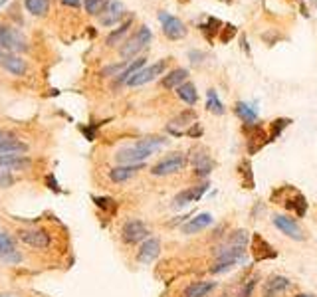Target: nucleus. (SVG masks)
<instances>
[{
	"instance_id": "nucleus-42",
	"label": "nucleus",
	"mask_w": 317,
	"mask_h": 297,
	"mask_svg": "<svg viewBox=\"0 0 317 297\" xmlns=\"http://www.w3.org/2000/svg\"><path fill=\"white\" fill-rule=\"evenodd\" d=\"M46 182L50 184V188H52L54 193H60V186H58V182H56V178L52 177V175H50V177L46 178Z\"/></svg>"
},
{
	"instance_id": "nucleus-28",
	"label": "nucleus",
	"mask_w": 317,
	"mask_h": 297,
	"mask_svg": "<svg viewBox=\"0 0 317 297\" xmlns=\"http://www.w3.org/2000/svg\"><path fill=\"white\" fill-rule=\"evenodd\" d=\"M24 6L32 16H46L50 10V0H24Z\"/></svg>"
},
{
	"instance_id": "nucleus-16",
	"label": "nucleus",
	"mask_w": 317,
	"mask_h": 297,
	"mask_svg": "<svg viewBox=\"0 0 317 297\" xmlns=\"http://www.w3.org/2000/svg\"><path fill=\"white\" fill-rule=\"evenodd\" d=\"M210 224H212V214L210 212H200V214H197L195 218H191L188 222L182 226V234L193 236V234H198V232L206 230Z\"/></svg>"
},
{
	"instance_id": "nucleus-1",
	"label": "nucleus",
	"mask_w": 317,
	"mask_h": 297,
	"mask_svg": "<svg viewBox=\"0 0 317 297\" xmlns=\"http://www.w3.org/2000/svg\"><path fill=\"white\" fill-rule=\"evenodd\" d=\"M248 232L246 230H234L228 240L216 250V266L210 267L212 273H222L230 269L232 266H236L244 256L246 244H248Z\"/></svg>"
},
{
	"instance_id": "nucleus-47",
	"label": "nucleus",
	"mask_w": 317,
	"mask_h": 297,
	"mask_svg": "<svg viewBox=\"0 0 317 297\" xmlns=\"http://www.w3.org/2000/svg\"><path fill=\"white\" fill-rule=\"evenodd\" d=\"M220 297H226V295H220Z\"/></svg>"
},
{
	"instance_id": "nucleus-22",
	"label": "nucleus",
	"mask_w": 317,
	"mask_h": 297,
	"mask_svg": "<svg viewBox=\"0 0 317 297\" xmlns=\"http://www.w3.org/2000/svg\"><path fill=\"white\" fill-rule=\"evenodd\" d=\"M186 77H188V70L179 68V70H173L171 74L163 75L161 86H163L165 89H177V88H181L182 83L186 81Z\"/></svg>"
},
{
	"instance_id": "nucleus-15",
	"label": "nucleus",
	"mask_w": 317,
	"mask_h": 297,
	"mask_svg": "<svg viewBox=\"0 0 317 297\" xmlns=\"http://www.w3.org/2000/svg\"><path fill=\"white\" fill-rule=\"evenodd\" d=\"M0 63H2L4 70H8L12 75H24L28 72V63L20 58V56L10 54V52H8V54L0 52Z\"/></svg>"
},
{
	"instance_id": "nucleus-3",
	"label": "nucleus",
	"mask_w": 317,
	"mask_h": 297,
	"mask_svg": "<svg viewBox=\"0 0 317 297\" xmlns=\"http://www.w3.org/2000/svg\"><path fill=\"white\" fill-rule=\"evenodd\" d=\"M184 166H186V155L184 153H171L153 166L151 175L153 177H171V175L181 173Z\"/></svg>"
},
{
	"instance_id": "nucleus-45",
	"label": "nucleus",
	"mask_w": 317,
	"mask_h": 297,
	"mask_svg": "<svg viewBox=\"0 0 317 297\" xmlns=\"http://www.w3.org/2000/svg\"><path fill=\"white\" fill-rule=\"evenodd\" d=\"M6 2H8V0H0V8H2V6L6 4Z\"/></svg>"
},
{
	"instance_id": "nucleus-6",
	"label": "nucleus",
	"mask_w": 317,
	"mask_h": 297,
	"mask_svg": "<svg viewBox=\"0 0 317 297\" xmlns=\"http://www.w3.org/2000/svg\"><path fill=\"white\" fill-rule=\"evenodd\" d=\"M0 38L4 42V50H8V52H24V50H28L26 38L14 28H8V26L0 24Z\"/></svg>"
},
{
	"instance_id": "nucleus-27",
	"label": "nucleus",
	"mask_w": 317,
	"mask_h": 297,
	"mask_svg": "<svg viewBox=\"0 0 317 297\" xmlns=\"http://www.w3.org/2000/svg\"><path fill=\"white\" fill-rule=\"evenodd\" d=\"M145 61H147L145 58H137V59H133V61H129V66L121 72V75L117 77V81H125V83H127V81H129V79H131V77H133L139 70H143V68H145Z\"/></svg>"
},
{
	"instance_id": "nucleus-31",
	"label": "nucleus",
	"mask_w": 317,
	"mask_h": 297,
	"mask_svg": "<svg viewBox=\"0 0 317 297\" xmlns=\"http://www.w3.org/2000/svg\"><path fill=\"white\" fill-rule=\"evenodd\" d=\"M131 22H133V16L131 18H127V22H123L119 28L115 30V32H111L109 36H107V46H115L121 42V38L129 32V28H131Z\"/></svg>"
},
{
	"instance_id": "nucleus-2",
	"label": "nucleus",
	"mask_w": 317,
	"mask_h": 297,
	"mask_svg": "<svg viewBox=\"0 0 317 297\" xmlns=\"http://www.w3.org/2000/svg\"><path fill=\"white\" fill-rule=\"evenodd\" d=\"M151 36H153L151 30L147 28V26H141L125 44L121 46V50H119L121 58L125 59V61H131L133 56H137L141 50L147 48V44L151 42Z\"/></svg>"
},
{
	"instance_id": "nucleus-4",
	"label": "nucleus",
	"mask_w": 317,
	"mask_h": 297,
	"mask_svg": "<svg viewBox=\"0 0 317 297\" xmlns=\"http://www.w3.org/2000/svg\"><path fill=\"white\" fill-rule=\"evenodd\" d=\"M165 70H166V59H161V61H157V63H151V66L139 70V72L127 81V86H129V88L145 86V83H149V81H153V79H157L159 75H163Z\"/></svg>"
},
{
	"instance_id": "nucleus-44",
	"label": "nucleus",
	"mask_w": 317,
	"mask_h": 297,
	"mask_svg": "<svg viewBox=\"0 0 317 297\" xmlns=\"http://www.w3.org/2000/svg\"><path fill=\"white\" fill-rule=\"evenodd\" d=\"M295 297H313V295H309V293H300V295H295Z\"/></svg>"
},
{
	"instance_id": "nucleus-29",
	"label": "nucleus",
	"mask_w": 317,
	"mask_h": 297,
	"mask_svg": "<svg viewBox=\"0 0 317 297\" xmlns=\"http://www.w3.org/2000/svg\"><path fill=\"white\" fill-rule=\"evenodd\" d=\"M206 109H208L210 113H214V115H222V113H224V105L220 101L216 89H208V91H206Z\"/></svg>"
},
{
	"instance_id": "nucleus-41",
	"label": "nucleus",
	"mask_w": 317,
	"mask_h": 297,
	"mask_svg": "<svg viewBox=\"0 0 317 297\" xmlns=\"http://www.w3.org/2000/svg\"><path fill=\"white\" fill-rule=\"evenodd\" d=\"M95 200V204L99 208H111L113 204H107V202H111V198H93Z\"/></svg>"
},
{
	"instance_id": "nucleus-21",
	"label": "nucleus",
	"mask_w": 317,
	"mask_h": 297,
	"mask_svg": "<svg viewBox=\"0 0 317 297\" xmlns=\"http://www.w3.org/2000/svg\"><path fill=\"white\" fill-rule=\"evenodd\" d=\"M214 289H216L214 282H193L191 285L184 287L182 297H206L210 295Z\"/></svg>"
},
{
	"instance_id": "nucleus-5",
	"label": "nucleus",
	"mask_w": 317,
	"mask_h": 297,
	"mask_svg": "<svg viewBox=\"0 0 317 297\" xmlns=\"http://www.w3.org/2000/svg\"><path fill=\"white\" fill-rule=\"evenodd\" d=\"M121 238L125 244H137V242H145L149 238V228L147 224L141 220H129L123 224L121 228Z\"/></svg>"
},
{
	"instance_id": "nucleus-14",
	"label": "nucleus",
	"mask_w": 317,
	"mask_h": 297,
	"mask_svg": "<svg viewBox=\"0 0 317 297\" xmlns=\"http://www.w3.org/2000/svg\"><path fill=\"white\" fill-rule=\"evenodd\" d=\"M289 278L286 275H272L268 282L264 283V287H262V297H278L282 295V293H286L287 289H289Z\"/></svg>"
},
{
	"instance_id": "nucleus-12",
	"label": "nucleus",
	"mask_w": 317,
	"mask_h": 297,
	"mask_svg": "<svg viewBox=\"0 0 317 297\" xmlns=\"http://www.w3.org/2000/svg\"><path fill=\"white\" fill-rule=\"evenodd\" d=\"M20 240L30 246V248H38V250H46L50 246V234L46 230H20Z\"/></svg>"
},
{
	"instance_id": "nucleus-37",
	"label": "nucleus",
	"mask_w": 317,
	"mask_h": 297,
	"mask_svg": "<svg viewBox=\"0 0 317 297\" xmlns=\"http://www.w3.org/2000/svg\"><path fill=\"white\" fill-rule=\"evenodd\" d=\"M12 182H14V178L10 175V171L0 166V188H8V186H12Z\"/></svg>"
},
{
	"instance_id": "nucleus-19",
	"label": "nucleus",
	"mask_w": 317,
	"mask_h": 297,
	"mask_svg": "<svg viewBox=\"0 0 317 297\" xmlns=\"http://www.w3.org/2000/svg\"><path fill=\"white\" fill-rule=\"evenodd\" d=\"M141 168H143V164H119V166H113V168L109 171V178H111L113 182L121 184V182L131 180Z\"/></svg>"
},
{
	"instance_id": "nucleus-33",
	"label": "nucleus",
	"mask_w": 317,
	"mask_h": 297,
	"mask_svg": "<svg viewBox=\"0 0 317 297\" xmlns=\"http://www.w3.org/2000/svg\"><path fill=\"white\" fill-rule=\"evenodd\" d=\"M107 4H109V0H86V10L91 16H101Z\"/></svg>"
},
{
	"instance_id": "nucleus-17",
	"label": "nucleus",
	"mask_w": 317,
	"mask_h": 297,
	"mask_svg": "<svg viewBox=\"0 0 317 297\" xmlns=\"http://www.w3.org/2000/svg\"><path fill=\"white\" fill-rule=\"evenodd\" d=\"M123 16H125V6L121 4L119 0H109V4H107V8L103 10V14L99 16V22L103 26H113L115 22H119Z\"/></svg>"
},
{
	"instance_id": "nucleus-23",
	"label": "nucleus",
	"mask_w": 317,
	"mask_h": 297,
	"mask_svg": "<svg viewBox=\"0 0 317 297\" xmlns=\"http://www.w3.org/2000/svg\"><path fill=\"white\" fill-rule=\"evenodd\" d=\"M286 208L287 210H291V212H295V216H305V212H307V200H305V196L302 193H293L291 198H287L286 200Z\"/></svg>"
},
{
	"instance_id": "nucleus-7",
	"label": "nucleus",
	"mask_w": 317,
	"mask_h": 297,
	"mask_svg": "<svg viewBox=\"0 0 317 297\" xmlns=\"http://www.w3.org/2000/svg\"><path fill=\"white\" fill-rule=\"evenodd\" d=\"M159 20L163 24V32L168 40H181L186 36V26L184 22L175 18V16L166 14V12H159Z\"/></svg>"
},
{
	"instance_id": "nucleus-10",
	"label": "nucleus",
	"mask_w": 317,
	"mask_h": 297,
	"mask_svg": "<svg viewBox=\"0 0 317 297\" xmlns=\"http://www.w3.org/2000/svg\"><path fill=\"white\" fill-rule=\"evenodd\" d=\"M191 163H193V168H195V175L200 178L208 177L214 168V161L208 155L206 148H197L193 151V157H191Z\"/></svg>"
},
{
	"instance_id": "nucleus-38",
	"label": "nucleus",
	"mask_w": 317,
	"mask_h": 297,
	"mask_svg": "<svg viewBox=\"0 0 317 297\" xmlns=\"http://www.w3.org/2000/svg\"><path fill=\"white\" fill-rule=\"evenodd\" d=\"M195 119H197L195 111H186V113L179 115L173 123H175V125H191V123H195Z\"/></svg>"
},
{
	"instance_id": "nucleus-32",
	"label": "nucleus",
	"mask_w": 317,
	"mask_h": 297,
	"mask_svg": "<svg viewBox=\"0 0 317 297\" xmlns=\"http://www.w3.org/2000/svg\"><path fill=\"white\" fill-rule=\"evenodd\" d=\"M200 28V32L206 36V40H212L214 38V34L218 32V30H222V22L220 20H216V18H208L204 24H200L198 26Z\"/></svg>"
},
{
	"instance_id": "nucleus-20",
	"label": "nucleus",
	"mask_w": 317,
	"mask_h": 297,
	"mask_svg": "<svg viewBox=\"0 0 317 297\" xmlns=\"http://www.w3.org/2000/svg\"><path fill=\"white\" fill-rule=\"evenodd\" d=\"M252 248H254V260L256 262H264V260H273L276 256H278V252L273 250L272 246L264 240V238L260 236V234H256L254 236V240H252Z\"/></svg>"
},
{
	"instance_id": "nucleus-40",
	"label": "nucleus",
	"mask_w": 317,
	"mask_h": 297,
	"mask_svg": "<svg viewBox=\"0 0 317 297\" xmlns=\"http://www.w3.org/2000/svg\"><path fill=\"white\" fill-rule=\"evenodd\" d=\"M188 58H191L193 63H200L202 58H204V54H202V52H198V50H191V52H188Z\"/></svg>"
},
{
	"instance_id": "nucleus-35",
	"label": "nucleus",
	"mask_w": 317,
	"mask_h": 297,
	"mask_svg": "<svg viewBox=\"0 0 317 297\" xmlns=\"http://www.w3.org/2000/svg\"><path fill=\"white\" fill-rule=\"evenodd\" d=\"M289 123H291V119H284V117H282V119H276V121L272 123V131H270V141H276V139H278V137L282 135V131H284L287 125H289Z\"/></svg>"
},
{
	"instance_id": "nucleus-36",
	"label": "nucleus",
	"mask_w": 317,
	"mask_h": 297,
	"mask_svg": "<svg viewBox=\"0 0 317 297\" xmlns=\"http://www.w3.org/2000/svg\"><path fill=\"white\" fill-rule=\"evenodd\" d=\"M256 282H258V278H250V280L240 287V291H238V295L236 297H252L254 287H256Z\"/></svg>"
},
{
	"instance_id": "nucleus-43",
	"label": "nucleus",
	"mask_w": 317,
	"mask_h": 297,
	"mask_svg": "<svg viewBox=\"0 0 317 297\" xmlns=\"http://www.w3.org/2000/svg\"><path fill=\"white\" fill-rule=\"evenodd\" d=\"M64 6H70V8H79L81 6V0H60Z\"/></svg>"
},
{
	"instance_id": "nucleus-24",
	"label": "nucleus",
	"mask_w": 317,
	"mask_h": 297,
	"mask_svg": "<svg viewBox=\"0 0 317 297\" xmlns=\"http://www.w3.org/2000/svg\"><path fill=\"white\" fill-rule=\"evenodd\" d=\"M30 164V159H26V157H4V159H0V166H4L6 171H24Z\"/></svg>"
},
{
	"instance_id": "nucleus-8",
	"label": "nucleus",
	"mask_w": 317,
	"mask_h": 297,
	"mask_svg": "<svg viewBox=\"0 0 317 297\" xmlns=\"http://www.w3.org/2000/svg\"><path fill=\"white\" fill-rule=\"evenodd\" d=\"M151 155H153L151 151L133 145V147H127V148H121V151H117L115 161H117L119 164H143V161H145V159H149Z\"/></svg>"
},
{
	"instance_id": "nucleus-25",
	"label": "nucleus",
	"mask_w": 317,
	"mask_h": 297,
	"mask_svg": "<svg viewBox=\"0 0 317 297\" xmlns=\"http://www.w3.org/2000/svg\"><path fill=\"white\" fill-rule=\"evenodd\" d=\"M236 115L246 123V125H254L256 123V119H258V113H256V109L254 107H250L248 103H242V101H238L236 103Z\"/></svg>"
},
{
	"instance_id": "nucleus-46",
	"label": "nucleus",
	"mask_w": 317,
	"mask_h": 297,
	"mask_svg": "<svg viewBox=\"0 0 317 297\" xmlns=\"http://www.w3.org/2000/svg\"><path fill=\"white\" fill-rule=\"evenodd\" d=\"M2 137H4V133H2V131H0V139H2Z\"/></svg>"
},
{
	"instance_id": "nucleus-9",
	"label": "nucleus",
	"mask_w": 317,
	"mask_h": 297,
	"mask_svg": "<svg viewBox=\"0 0 317 297\" xmlns=\"http://www.w3.org/2000/svg\"><path fill=\"white\" fill-rule=\"evenodd\" d=\"M272 222L273 226L282 232V234H286V236H289L291 240H298V242H302L303 238V230L300 228V224L295 222L293 218H289V216H282V214H276V216H272Z\"/></svg>"
},
{
	"instance_id": "nucleus-26",
	"label": "nucleus",
	"mask_w": 317,
	"mask_h": 297,
	"mask_svg": "<svg viewBox=\"0 0 317 297\" xmlns=\"http://www.w3.org/2000/svg\"><path fill=\"white\" fill-rule=\"evenodd\" d=\"M166 141L165 137H155V135H151V137H143V139H139L135 145L141 148H147V151H151V153H155V151H159L161 147H165Z\"/></svg>"
},
{
	"instance_id": "nucleus-13",
	"label": "nucleus",
	"mask_w": 317,
	"mask_h": 297,
	"mask_svg": "<svg viewBox=\"0 0 317 297\" xmlns=\"http://www.w3.org/2000/svg\"><path fill=\"white\" fill-rule=\"evenodd\" d=\"M159 253H161V240L159 238H147L137 252V260L141 264H151L159 258Z\"/></svg>"
},
{
	"instance_id": "nucleus-39",
	"label": "nucleus",
	"mask_w": 317,
	"mask_h": 297,
	"mask_svg": "<svg viewBox=\"0 0 317 297\" xmlns=\"http://www.w3.org/2000/svg\"><path fill=\"white\" fill-rule=\"evenodd\" d=\"M234 34H236V28H234L232 24H226V26H222V30H220V40H222L224 44H228V42L234 38Z\"/></svg>"
},
{
	"instance_id": "nucleus-30",
	"label": "nucleus",
	"mask_w": 317,
	"mask_h": 297,
	"mask_svg": "<svg viewBox=\"0 0 317 297\" xmlns=\"http://www.w3.org/2000/svg\"><path fill=\"white\" fill-rule=\"evenodd\" d=\"M179 91V97H181L184 103H188V105H195L197 103V99H198V95H197V88H195V83H188V81H184L181 88H177Z\"/></svg>"
},
{
	"instance_id": "nucleus-34",
	"label": "nucleus",
	"mask_w": 317,
	"mask_h": 297,
	"mask_svg": "<svg viewBox=\"0 0 317 297\" xmlns=\"http://www.w3.org/2000/svg\"><path fill=\"white\" fill-rule=\"evenodd\" d=\"M10 252H16L14 238L8 236V234H4V232H0V256L10 253Z\"/></svg>"
},
{
	"instance_id": "nucleus-18",
	"label": "nucleus",
	"mask_w": 317,
	"mask_h": 297,
	"mask_svg": "<svg viewBox=\"0 0 317 297\" xmlns=\"http://www.w3.org/2000/svg\"><path fill=\"white\" fill-rule=\"evenodd\" d=\"M28 153V145L18 139H2L0 141V159L4 157H24Z\"/></svg>"
},
{
	"instance_id": "nucleus-11",
	"label": "nucleus",
	"mask_w": 317,
	"mask_h": 297,
	"mask_svg": "<svg viewBox=\"0 0 317 297\" xmlns=\"http://www.w3.org/2000/svg\"><path fill=\"white\" fill-rule=\"evenodd\" d=\"M206 190H208V184H206V182H202V184H198V186H191V188H186V190H182V193H179L175 196L173 206L182 208V206H186V204H191V202H198Z\"/></svg>"
}]
</instances>
